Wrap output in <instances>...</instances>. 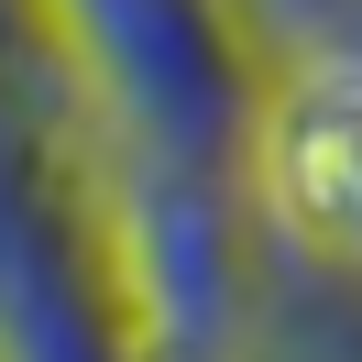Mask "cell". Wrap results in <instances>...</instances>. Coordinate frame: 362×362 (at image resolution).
<instances>
[{"mask_svg":"<svg viewBox=\"0 0 362 362\" xmlns=\"http://www.w3.org/2000/svg\"><path fill=\"white\" fill-rule=\"evenodd\" d=\"M286 165H296V198H308L318 220L362 230V77H340V88L318 99L308 121H296Z\"/></svg>","mask_w":362,"mask_h":362,"instance_id":"1","label":"cell"}]
</instances>
